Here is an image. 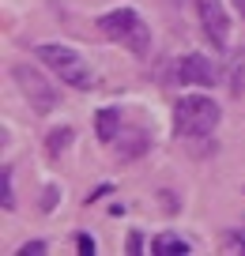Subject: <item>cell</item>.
I'll return each mask as SVG.
<instances>
[{
  "label": "cell",
  "mask_w": 245,
  "mask_h": 256,
  "mask_svg": "<svg viewBox=\"0 0 245 256\" xmlns=\"http://www.w3.org/2000/svg\"><path fill=\"white\" fill-rule=\"evenodd\" d=\"M57 196H61V188H57V184H49V188L42 192V211H53V208H57Z\"/></svg>",
  "instance_id": "15"
},
{
  "label": "cell",
  "mask_w": 245,
  "mask_h": 256,
  "mask_svg": "<svg viewBox=\"0 0 245 256\" xmlns=\"http://www.w3.org/2000/svg\"><path fill=\"white\" fill-rule=\"evenodd\" d=\"M38 60L46 64V68H49L61 83H68L72 90H91V87L98 83V80H95V68H91V64L83 60L72 46L46 42V46H38Z\"/></svg>",
  "instance_id": "1"
},
{
  "label": "cell",
  "mask_w": 245,
  "mask_h": 256,
  "mask_svg": "<svg viewBox=\"0 0 245 256\" xmlns=\"http://www.w3.org/2000/svg\"><path fill=\"white\" fill-rule=\"evenodd\" d=\"M72 136H76V132H72L68 124H64V128H53V132H49V136H46V154H49V158L57 162V158H61L64 151H68Z\"/></svg>",
  "instance_id": "11"
},
{
  "label": "cell",
  "mask_w": 245,
  "mask_h": 256,
  "mask_svg": "<svg viewBox=\"0 0 245 256\" xmlns=\"http://www.w3.org/2000/svg\"><path fill=\"white\" fill-rule=\"evenodd\" d=\"M98 30H102L110 42L132 49L136 56H143L151 49V26H147V19H143L136 8H113V12H106V16L98 19Z\"/></svg>",
  "instance_id": "2"
},
{
  "label": "cell",
  "mask_w": 245,
  "mask_h": 256,
  "mask_svg": "<svg viewBox=\"0 0 245 256\" xmlns=\"http://www.w3.org/2000/svg\"><path fill=\"white\" fill-rule=\"evenodd\" d=\"M226 248H234V252H245V234H226Z\"/></svg>",
  "instance_id": "17"
},
{
  "label": "cell",
  "mask_w": 245,
  "mask_h": 256,
  "mask_svg": "<svg viewBox=\"0 0 245 256\" xmlns=\"http://www.w3.org/2000/svg\"><path fill=\"white\" fill-rule=\"evenodd\" d=\"M196 16H200V26H204L207 42H211L215 49H226L230 19H226V8H222V0H196Z\"/></svg>",
  "instance_id": "5"
},
{
  "label": "cell",
  "mask_w": 245,
  "mask_h": 256,
  "mask_svg": "<svg viewBox=\"0 0 245 256\" xmlns=\"http://www.w3.org/2000/svg\"><path fill=\"white\" fill-rule=\"evenodd\" d=\"M177 80L192 83V87H215L219 83V64L204 53H189L177 60Z\"/></svg>",
  "instance_id": "6"
},
{
  "label": "cell",
  "mask_w": 245,
  "mask_h": 256,
  "mask_svg": "<svg viewBox=\"0 0 245 256\" xmlns=\"http://www.w3.org/2000/svg\"><path fill=\"white\" fill-rule=\"evenodd\" d=\"M219 106L211 102V98L204 94H185L181 102L174 106V128H177V136H207V132H215L219 128Z\"/></svg>",
  "instance_id": "3"
},
{
  "label": "cell",
  "mask_w": 245,
  "mask_h": 256,
  "mask_svg": "<svg viewBox=\"0 0 245 256\" xmlns=\"http://www.w3.org/2000/svg\"><path fill=\"white\" fill-rule=\"evenodd\" d=\"M95 132H98V140H102V144H113V140L121 136V110H117V106H102V110H98Z\"/></svg>",
  "instance_id": "7"
},
{
  "label": "cell",
  "mask_w": 245,
  "mask_h": 256,
  "mask_svg": "<svg viewBox=\"0 0 245 256\" xmlns=\"http://www.w3.org/2000/svg\"><path fill=\"white\" fill-rule=\"evenodd\" d=\"M16 208V188H12V170H4V211Z\"/></svg>",
  "instance_id": "12"
},
{
  "label": "cell",
  "mask_w": 245,
  "mask_h": 256,
  "mask_svg": "<svg viewBox=\"0 0 245 256\" xmlns=\"http://www.w3.org/2000/svg\"><path fill=\"white\" fill-rule=\"evenodd\" d=\"M234 8L241 12V19H245V0H234Z\"/></svg>",
  "instance_id": "19"
},
{
  "label": "cell",
  "mask_w": 245,
  "mask_h": 256,
  "mask_svg": "<svg viewBox=\"0 0 245 256\" xmlns=\"http://www.w3.org/2000/svg\"><path fill=\"white\" fill-rule=\"evenodd\" d=\"M151 252H158V256H166V252L185 256V252H192V245L185 238H177V234H158V238L151 241Z\"/></svg>",
  "instance_id": "9"
},
{
  "label": "cell",
  "mask_w": 245,
  "mask_h": 256,
  "mask_svg": "<svg viewBox=\"0 0 245 256\" xmlns=\"http://www.w3.org/2000/svg\"><path fill=\"white\" fill-rule=\"evenodd\" d=\"M106 192H110V184H98V188H95V192L87 196V204H91V200H98V196H106Z\"/></svg>",
  "instance_id": "18"
},
{
  "label": "cell",
  "mask_w": 245,
  "mask_h": 256,
  "mask_svg": "<svg viewBox=\"0 0 245 256\" xmlns=\"http://www.w3.org/2000/svg\"><path fill=\"white\" fill-rule=\"evenodd\" d=\"M140 252H143V234L132 230L128 234V256H140Z\"/></svg>",
  "instance_id": "16"
},
{
  "label": "cell",
  "mask_w": 245,
  "mask_h": 256,
  "mask_svg": "<svg viewBox=\"0 0 245 256\" xmlns=\"http://www.w3.org/2000/svg\"><path fill=\"white\" fill-rule=\"evenodd\" d=\"M42 252H49L46 241H27V245H19V256H42Z\"/></svg>",
  "instance_id": "14"
},
{
  "label": "cell",
  "mask_w": 245,
  "mask_h": 256,
  "mask_svg": "<svg viewBox=\"0 0 245 256\" xmlns=\"http://www.w3.org/2000/svg\"><path fill=\"white\" fill-rule=\"evenodd\" d=\"M12 76H16L19 90H23V98L31 102L34 113H53V110H57V87H53L42 72H34L31 64H16V68H12Z\"/></svg>",
  "instance_id": "4"
},
{
  "label": "cell",
  "mask_w": 245,
  "mask_h": 256,
  "mask_svg": "<svg viewBox=\"0 0 245 256\" xmlns=\"http://www.w3.org/2000/svg\"><path fill=\"white\" fill-rule=\"evenodd\" d=\"M95 238H91V234H76V252H83V256H91L95 252Z\"/></svg>",
  "instance_id": "13"
},
{
  "label": "cell",
  "mask_w": 245,
  "mask_h": 256,
  "mask_svg": "<svg viewBox=\"0 0 245 256\" xmlns=\"http://www.w3.org/2000/svg\"><path fill=\"white\" fill-rule=\"evenodd\" d=\"M121 140V136H117ZM151 147V140H147V132H140V128H132L125 140H121V147H117V158L121 162H132V158H140L143 151Z\"/></svg>",
  "instance_id": "8"
},
{
  "label": "cell",
  "mask_w": 245,
  "mask_h": 256,
  "mask_svg": "<svg viewBox=\"0 0 245 256\" xmlns=\"http://www.w3.org/2000/svg\"><path fill=\"white\" fill-rule=\"evenodd\" d=\"M226 80H230V94H234V98H241V94H245V46L234 53V60H230V72H226Z\"/></svg>",
  "instance_id": "10"
}]
</instances>
